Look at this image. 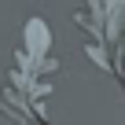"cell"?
<instances>
[{"mask_svg":"<svg viewBox=\"0 0 125 125\" xmlns=\"http://www.w3.org/2000/svg\"><path fill=\"white\" fill-rule=\"evenodd\" d=\"M22 37H26V52H22V59H26V62H41V59H44V52H48V41H52L48 26H44L41 19H30Z\"/></svg>","mask_w":125,"mask_h":125,"instance_id":"obj_1","label":"cell"}]
</instances>
